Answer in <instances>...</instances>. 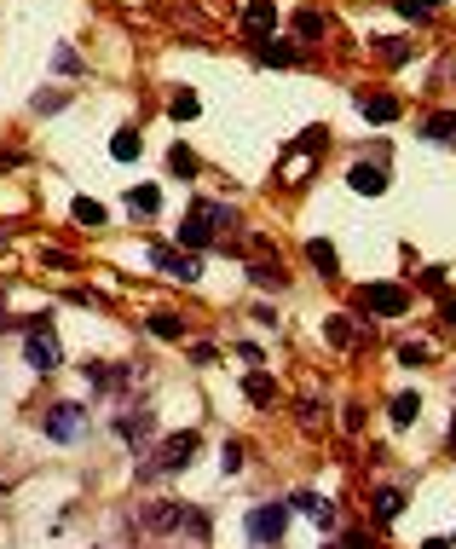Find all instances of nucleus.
Masks as SVG:
<instances>
[{
    "label": "nucleus",
    "instance_id": "18",
    "mask_svg": "<svg viewBox=\"0 0 456 549\" xmlns=\"http://www.w3.org/2000/svg\"><path fill=\"white\" fill-rule=\"evenodd\" d=\"M294 35H306V41H318V35H329V18L318 6H306V12H294Z\"/></svg>",
    "mask_w": 456,
    "mask_h": 549
},
{
    "label": "nucleus",
    "instance_id": "35",
    "mask_svg": "<svg viewBox=\"0 0 456 549\" xmlns=\"http://www.w3.org/2000/svg\"><path fill=\"white\" fill-rule=\"evenodd\" d=\"M35 110H41V116L46 110H64V93H35Z\"/></svg>",
    "mask_w": 456,
    "mask_h": 549
},
{
    "label": "nucleus",
    "instance_id": "23",
    "mask_svg": "<svg viewBox=\"0 0 456 549\" xmlns=\"http://www.w3.org/2000/svg\"><path fill=\"white\" fill-rule=\"evenodd\" d=\"M416 411H422V399H416V394H399V399H393V428H410Z\"/></svg>",
    "mask_w": 456,
    "mask_h": 549
},
{
    "label": "nucleus",
    "instance_id": "38",
    "mask_svg": "<svg viewBox=\"0 0 456 549\" xmlns=\"http://www.w3.org/2000/svg\"><path fill=\"white\" fill-rule=\"evenodd\" d=\"M439 312H445V324H456V295H439Z\"/></svg>",
    "mask_w": 456,
    "mask_h": 549
},
{
    "label": "nucleus",
    "instance_id": "24",
    "mask_svg": "<svg viewBox=\"0 0 456 549\" xmlns=\"http://www.w3.org/2000/svg\"><path fill=\"white\" fill-rule=\"evenodd\" d=\"M243 394H249L254 405H272V376H266V370H254L249 382H243Z\"/></svg>",
    "mask_w": 456,
    "mask_h": 549
},
{
    "label": "nucleus",
    "instance_id": "7",
    "mask_svg": "<svg viewBox=\"0 0 456 549\" xmlns=\"http://www.w3.org/2000/svg\"><path fill=\"white\" fill-rule=\"evenodd\" d=\"M151 261L162 266L168 278H179V284H196V278H203V261H196V254H179V249H168V243H156V249H151Z\"/></svg>",
    "mask_w": 456,
    "mask_h": 549
},
{
    "label": "nucleus",
    "instance_id": "9",
    "mask_svg": "<svg viewBox=\"0 0 456 549\" xmlns=\"http://www.w3.org/2000/svg\"><path fill=\"white\" fill-rule=\"evenodd\" d=\"M243 29H249L254 41L272 35L278 29V0H249V6H243Z\"/></svg>",
    "mask_w": 456,
    "mask_h": 549
},
{
    "label": "nucleus",
    "instance_id": "3",
    "mask_svg": "<svg viewBox=\"0 0 456 549\" xmlns=\"http://www.w3.org/2000/svg\"><path fill=\"white\" fill-rule=\"evenodd\" d=\"M23 359H29V370H41V376L64 364V353H58V336H53V324H46V312L23 324Z\"/></svg>",
    "mask_w": 456,
    "mask_h": 549
},
{
    "label": "nucleus",
    "instance_id": "2",
    "mask_svg": "<svg viewBox=\"0 0 456 549\" xmlns=\"http://www.w3.org/2000/svg\"><path fill=\"white\" fill-rule=\"evenodd\" d=\"M196 439L191 428L174 434V439H162V451H151V462H139V480H156V474H179V469H191V457H196Z\"/></svg>",
    "mask_w": 456,
    "mask_h": 549
},
{
    "label": "nucleus",
    "instance_id": "29",
    "mask_svg": "<svg viewBox=\"0 0 456 549\" xmlns=\"http://www.w3.org/2000/svg\"><path fill=\"white\" fill-rule=\"evenodd\" d=\"M168 110H174V121H191L203 104H196V93H174V99H168Z\"/></svg>",
    "mask_w": 456,
    "mask_h": 549
},
{
    "label": "nucleus",
    "instance_id": "6",
    "mask_svg": "<svg viewBox=\"0 0 456 549\" xmlns=\"http://www.w3.org/2000/svg\"><path fill=\"white\" fill-rule=\"evenodd\" d=\"M359 301H364V312H381V319H399V312L410 307V295H404L399 284H369Z\"/></svg>",
    "mask_w": 456,
    "mask_h": 549
},
{
    "label": "nucleus",
    "instance_id": "14",
    "mask_svg": "<svg viewBox=\"0 0 456 549\" xmlns=\"http://www.w3.org/2000/svg\"><path fill=\"white\" fill-rule=\"evenodd\" d=\"M399 509H404V492H393V486H381V492L369 497V515L376 520H399Z\"/></svg>",
    "mask_w": 456,
    "mask_h": 549
},
{
    "label": "nucleus",
    "instance_id": "21",
    "mask_svg": "<svg viewBox=\"0 0 456 549\" xmlns=\"http://www.w3.org/2000/svg\"><path fill=\"white\" fill-rule=\"evenodd\" d=\"M128 209L133 214H156V209H162V191H156V186H133L128 191Z\"/></svg>",
    "mask_w": 456,
    "mask_h": 549
},
{
    "label": "nucleus",
    "instance_id": "4",
    "mask_svg": "<svg viewBox=\"0 0 456 549\" xmlns=\"http://www.w3.org/2000/svg\"><path fill=\"white\" fill-rule=\"evenodd\" d=\"M283 532H289V503H261V509H249V538L261 544V549L283 544Z\"/></svg>",
    "mask_w": 456,
    "mask_h": 549
},
{
    "label": "nucleus",
    "instance_id": "12",
    "mask_svg": "<svg viewBox=\"0 0 456 549\" xmlns=\"http://www.w3.org/2000/svg\"><path fill=\"white\" fill-rule=\"evenodd\" d=\"M359 110H364V116L369 121H393V116H399V99H393V93H359Z\"/></svg>",
    "mask_w": 456,
    "mask_h": 549
},
{
    "label": "nucleus",
    "instance_id": "17",
    "mask_svg": "<svg viewBox=\"0 0 456 549\" xmlns=\"http://www.w3.org/2000/svg\"><path fill=\"white\" fill-rule=\"evenodd\" d=\"M249 278H254L261 289H289V272H283L278 261H254V266H249Z\"/></svg>",
    "mask_w": 456,
    "mask_h": 549
},
{
    "label": "nucleus",
    "instance_id": "41",
    "mask_svg": "<svg viewBox=\"0 0 456 549\" xmlns=\"http://www.w3.org/2000/svg\"><path fill=\"white\" fill-rule=\"evenodd\" d=\"M451 457H456V422H451Z\"/></svg>",
    "mask_w": 456,
    "mask_h": 549
},
{
    "label": "nucleus",
    "instance_id": "39",
    "mask_svg": "<svg viewBox=\"0 0 456 549\" xmlns=\"http://www.w3.org/2000/svg\"><path fill=\"white\" fill-rule=\"evenodd\" d=\"M341 549H369V538H364V532H347V544H341Z\"/></svg>",
    "mask_w": 456,
    "mask_h": 549
},
{
    "label": "nucleus",
    "instance_id": "30",
    "mask_svg": "<svg viewBox=\"0 0 456 549\" xmlns=\"http://www.w3.org/2000/svg\"><path fill=\"white\" fill-rule=\"evenodd\" d=\"M439 6H445V0H399L404 18H427V12H439Z\"/></svg>",
    "mask_w": 456,
    "mask_h": 549
},
{
    "label": "nucleus",
    "instance_id": "34",
    "mask_svg": "<svg viewBox=\"0 0 456 549\" xmlns=\"http://www.w3.org/2000/svg\"><path fill=\"white\" fill-rule=\"evenodd\" d=\"M381 58H387V64H404V58H410V46H404V41H393V35H387V41H381Z\"/></svg>",
    "mask_w": 456,
    "mask_h": 549
},
{
    "label": "nucleus",
    "instance_id": "22",
    "mask_svg": "<svg viewBox=\"0 0 456 549\" xmlns=\"http://www.w3.org/2000/svg\"><path fill=\"white\" fill-rule=\"evenodd\" d=\"M427 139H434V145H456V110H445V116L427 121Z\"/></svg>",
    "mask_w": 456,
    "mask_h": 549
},
{
    "label": "nucleus",
    "instance_id": "8",
    "mask_svg": "<svg viewBox=\"0 0 456 549\" xmlns=\"http://www.w3.org/2000/svg\"><path fill=\"white\" fill-rule=\"evenodd\" d=\"M347 186L359 191V197H381V191H387V168H381V162H352Z\"/></svg>",
    "mask_w": 456,
    "mask_h": 549
},
{
    "label": "nucleus",
    "instance_id": "33",
    "mask_svg": "<svg viewBox=\"0 0 456 549\" xmlns=\"http://www.w3.org/2000/svg\"><path fill=\"white\" fill-rule=\"evenodd\" d=\"M220 469H226V474H237V469H243V445H237V439L220 451Z\"/></svg>",
    "mask_w": 456,
    "mask_h": 549
},
{
    "label": "nucleus",
    "instance_id": "42",
    "mask_svg": "<svg viewBox=\"0 0 456 549\" xmlns=\"http://www.w3.org/2000/svg\"><path fill=\"white\" fill-rule=\"evenodd\" d=\"M0 249H6V237H0Z\"/></svg>",
    "mask_w": 456,
    "mask_h": 549
},
{
    "label": "nucleus",
    "instance_id": "11",
    "mask_svg": "<svg viewBox=\"0 0 456 549\" xmlns=\"http://www.w3.org/2000/svg\"><path fill=\"white\" fill-rule=\"evenodd\" d=\"M116 434L128 439V445H145V439L156 434V417H151V411H121V417H116Z\"/></svg>",
    "mask_w": 456,
    "mask_h": 549
},
{
    "label": "nucleus",
    "instance_id": "1",
    "mask_svg": "<svg viewBox=\"0 0 456 549\" xmlns=\"http://www.w3.org/2000/svg\"><path fill=\"white\" fill-rule=\"evenodd\" d=\"M139 520H145L151 532H191L196 544L208 538V515H203V509H185V503H151Z\"/></svg>",
    "mask_w": 456,
    "mask_h": 549
},
{
    "label": "nucleus",
    "instance_id": "5",
    "mask_svg": "<svg viewBox=\"0 0 456 549\" xmlns=\"http://www.w3.org/2000/svg\"><path fill=\"white\" fill-rule=\"evenodd\" d=\"M41 428H46V439H58V445H76V439L87 434V411L64 399V405H53V411L41 417Z\"/></svg>",
    "mask_w": 456,
    "mask_h": 549
},
{
    "label": "nucleus",
    "instance_id": "19",
    "mask_svg": "<svg viewBox=\"0 0 456 549\" xmlns=\"http://www.w3.org/2000/svg\"><path fill=\"white\" fill-rule=\"evenodd\" d=\"M139 151H145V139H139V133H133V128H121L116 139H110V156H116V162H133V156H139Z\"/></svg>",
    "mask_w": 456,
    "mask_h": 549
},
{
    "label": "nucleus",
    "instance_id": "31",
    "mask_svg": "<svg viewBox=\"0 0 456 549\" xmlns=\"http://www.w3.org/2000/svg\"><path fill=\"white\" fill-rule=\"evenodd\" d=\"M399 364H410V370H416V364H427V347H422V341H404V347H399Z\"/></svg>",
    "mask_w": 456,
    "mask_h": 549
},
{
    "label": "nucleus",
    "instance_id": "15",
    "mask_svg": "<svg viewBox=\"0 0 456 549\" xmlns=\"http://www.w3.org/2000/svg\"><path fill=\"white\" fill-rule=\"evenodd\" d=\"M254 58H261V64H294V46H283V41H272V35H261V41H254Z\"/></svg>",
    "mask_w": 456,
    "mask_h": 549
},
{
    "label": "nucleus",
    "instance_id": "27",
    "mask_svg": "<svg viewBox=\"0 0 456 549\" xmlns=\"http://www.w3.org/2000/svg\"><path fill=\"white\" fill-rule=\"evenodd\" d=\"M81 220V226H104V203H93V197H76V209H70Z\"/></svg>",
    "mask_w": 456,
    "mask_h": 549
},
{
    "label": "nucleus",
    "instance_id": "32",
    "mask_svg": "<svg viewBox=\"0 0 456 549\" xmlns=\"http://www.w3.org/2000/svg\"><path fill=\"white\" fill-rule=\"evenodd\" d=\"M64 76H81V58H76V46H58V58H53Z\"/></svg>",
    "mask_w": 456,
    "mask_h": 549
},
{
    "label": "nucleus",
    "instance_id": "40",
    "mask_svg": "<svg viewBox=\"0 0 456 549\" xmlns=\"http://www.w3.org/2000/svg\"><path fill=\"white\" fill-rule=\"evenodd\" d=\"M422 549H456V544H451V538H427Z\"/></svg>",
    "mask_w": 456,
    "mask_h": 549
},
{
    "label": "nucleus",
    "instance_id": "36",
    "mask_svg": "<svg viewBox=\"0 0 456 549\" xmlns=\"http://www.w3.org/2000/svg\"><path fill=\"white\" fill-rule=\"evenodd\" d=\"M341 428H347V434H359V428H364V405H347V417H341Z\"/></svg>",
    "mask_w": 456,
    "mask_h": 549
},
{
    "label": "nucleus",
    "instance_id": "25",
    "mask_svg": "<svg viewBox=\"0 0 456 549\" xmlns=\"http://www.w3.org/2000/svg\"><path fill=\"white\" fill-rule=\"evenodd\" d=\"M196 214H203V220H208V226H214V231H220V226H237V214H231L226 203H196Z\"/></svg>",
    "mask_w": 456,
    "mask_h": 549
},
{
    "label": "nucleus",
    "instance_id": "10",
    "mask_svg": "<svg viewBox=\"0 0 456 549\" xmlns=\"http://www.w3.org/2000/svg\"><path fill=\"white\" fill-rule=\"evenodd\" d=\"M289 509H301V515H306V520H318L324 532L336 527V503H329V497H318V492H294V497H289Z\"/></svg>",
    "mask_w": 456,
    "mask_h": 549
},
{
    "label": "nucleus",
    "instance_id": "26",
    "mask_svg": "<svg viewBox=\"0 0 456 549\" xmlns=\"http://www.w3.org/2000/svg\"><path fill=\"white\" fill-rule=\"evenodd\" d=\"M168 168H174L179 179H191V174H196V168H203V162H196V156L185 151V145H174V151H168Z\"/></svg>",
    "mask_w": 456,
    "mask_h": 549
},
{
    "label": "nucleus",
    "instance_id": "20",
    "mask_svg": "<svg viewBox=\"0 0 456 549\" xmlns=\"http://www.w3.org/2000/svg\"><path fill=\"white\" fill-rule=\"evenodd\" d=\"M151 336L156 341H185V319H174V312H151Z\"/></svg>",
    "mask_w": 456,
    "mask_h": 549
},
{
    "label": "nucleus",
    "instance_id": "16",
    "mask_svg": "<svg viewBox=\"0 0 456 549\" xmlns=\"http://www.w3.org/2000/svg\"><path fill=\"white\" fill-rule=\"evenodd\" d=\"M179 243H191V249H208V243H214V226H208V220L191 209V220L179 226Z\"/></svg>",
    "mask_w": 456,
    "mask_h": 549
},
{
    "label": "nucleus",
    "instance_id": "13",
    "mask_svg": "<svg viewBox=\"0 0 456 549\" xmlns=\"http://www.w3.org/2000/svg\"><path fill=\"white\" fill-rule=\"evenodd\" d=\"M306 261H312L324 278H336V272H341V254H336V243H324V237H312V243H306Z\"/></svg>",
    "mask_w": 456,
    "mask_h": 549
},
{
    "label": "nucleus",
    "instance_id": "37",
    "mask_svg": "<svg viewBox=\"0 0 456 549\" xmlns=\"http://www.w3.org/2000/svg\"><path fill=\"white\" fill-rule=\"evenodd\" d=\"M422 289H445V266H427V272H422Z\"/></svg>",
    "mask_w": 456,
    "mask_h": 549
},
{
    "label": "nucleus",
    "instance_id": "28",
    "mask_svg": "<svg viewBox=\"0 0 456 549\" xmlns=\"http://www.w3.org/2000/svg\"><path fill=\"white\" fill-rule=\"evenodd\" d=\"M324 336L336 341V347H352V324L341 319V312H336V319H324Z\"/></svg>",
    "mask_w": 456,
    "mask_h": 549
}]
</instances>
